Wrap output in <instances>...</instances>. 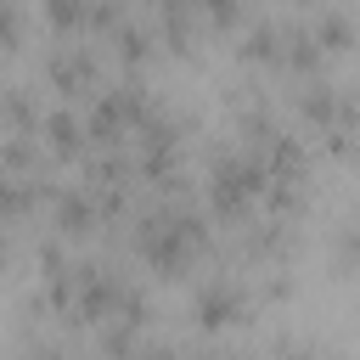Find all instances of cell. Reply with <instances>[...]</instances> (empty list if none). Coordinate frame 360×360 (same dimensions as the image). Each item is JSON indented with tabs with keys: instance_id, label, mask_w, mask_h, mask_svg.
<instances>
[{
	"instance_id": "obj_15",
	"label": "cell",
	"mask_w": 360,
	"mask_h": 360,
	"mask_svg": "<svg viewBox=\"0 0 360 360\" xmlns=\"http://www.w3.org/2000/svg\"><path fill=\"white\" fill-rule=\"evenodd\" d=\"M253 11V0H197V17H202V28H236L242 17Z\"/></svg>"
},
{
	"instance_id": "obj_4",
	"label": "cell",
	"mask_w": 360,
	"mask_h": 360,
	"mask_svg": "<svg viewBox=\"0 0 360 360\" xmlns=\"http://www.w3.org/2000/svg\"><path fill=\"white\" fill-rule=\"evenodd\" d=\"M118 287H124V264L112 259V253H73V287H68V326H79V332H90V326H101L107 321V309H112V298H118Z\"/></svg>"
},
{
	"instance_id": "obj_3",
	"label": "cell",
	"mask_w": 360,
	"mask_h": 360,
	"mask_svg": "<svg viewBox=\"0 0 360 360\" xmlns=\"http://www.w3.org/2000/svg\"><path fill=\"white\" fill-rule=\"evenodd\" d=\"M259 292H253V281L248 276H236V270H208V276H197L191 281V304H186V315H191V326L202 332V338H225V332H242V326H253L259 321Z\"/></svg>"
},
{
	"instance_id": "obj_5",
	"label": "cell",
	"mask_w": 360,
	"mask_h": 360,
	"mask_svg": "<svg viewBox=\"0 0 360 360\" xmlns=\"http://www.w3.org/2000/svg\"><path fill=\"white\" fill-rule=\"evenodd\" d=\"M39 73H45V84H51L56 96L79 101V96L101 79V56H96L90 34H56V39L45 45V56H39Z\"/></svg>"
},
{
	"instance_id": "obj_17",
	"label": "cell",
	"mask_w": 360,
	"mask_h": 360,
	"mask_svg": "<svg viewBox=\"0 0 360 360\" xmlns=\"http://www.w3.org/2000/svg\"><path fill=\"white\" fill-rule=\"evenodd\" d=\"M6 259H11V242H6V225H0V270H6Z\"/></svg>"
},
{
	"instance_id": "obj_14",
	"label": "cell",
	"mask_w": 360,
	"mask_h": 360,
	"mask_svg": "<svg viewBox=\"0 0 360 360\" xmlns=\"http://www.w3.org/2000/svg\"><path fill=\"white\" fill-rule=\"evenodd\" d=\"M84 6H90V0H39L51 34H84Z\"/></svg>"
},
{
	"instance_id": "obj_18",
	"label": "cell",
	"mask_w": 360,
	"mask_h": 360,
	"mask_svg": "<svg viewBox=\"0 0 360 360\" xmlns=\"http://www.w3.org/2000/svg\"><path fill=\"white\" fill-rule=\"evenodd\" d=\"M287 6H292V11H309V6H321V0H287Z\"/></svg>"
},
{
	"instance_id": "obj_2",
	"label": "cell",
	"mask_w": 360,
	"mask_h": 360,
	"mask_svg": "<svg viewBox=\"0 0 360 360\" xmlns=\"http://www.w3.org/2000/svg\"><path fill=\"white\" fill-rule=\"evenodd\" d=\"M259 191H264V169L253 163V152H242L236 141L208 146L197 197H202V208L219 219V231H225V225L236 231L242 219H253V214H259Z\"/></svg>"
},
{
	"instance_id": "obj_8",
	"label": "cell",
	"mask_w": 360,
	"mask_h": 360,
	"mask_svg": "<svg viewBox=\"0 0 360 360\" xmlns=\"http://www.w3.org/2000/svg\"><path fill=\"white\" fill-rule=\"evenodd\" d=\"M39 146L51 163H79L84 152V118H79V101L56 96L51 107H39Z\"/></svg>"
},
{
	"instance_id": "obj_11",
	"label": "cell",
	"mask_w": 360,
	"mask_h": 360,
	"mask_svg": "<svg viewBox=\"0 0 360 360\" xmlns=\"http://www.w3.org/2000/svg\"><path fill=\"white\" fill-rule=\"evenodd\" d=\"M304 22H309V34L321 39V51H326L332 62H343V56L354 51V17H349L343 0H321V6H309Z\"/></svg>"
},
{
	"instance_id": "obj_6",
	"label": "cell",
	"mask_w": 360,
	"mask_h": 360,
	"mask_svg": "<svg viewBox=\"0 0 360 360\" xmlns=\"http://www.w3.org/2000/svg\"><path fill=\"white\" fill-rule=\"evenodd\" d=\"M39 214H45V225H51L56 236H68V242H90V236L101 231V219H96V202H90V186H84V180H56V174H51Z\"/></svg>"
},
{
	"instance_id": "obj_13",
	"label": "cell",
	"mask_w": 360,
	"mask_h": 360,
	"mask_svg": "<svg viewBox=\"0 0 360 360\" xmlns=\"http://www.w3.org/2000/svg\"><path fill=\"white\" fill-rule=\"evenodd\" d=\"M28 45V6L22 0H0V56Z\"/></svg>"
},
{
	"instance_id": "obj_9",
	"label": "cell",
	"mask_w": 360,
	"mask_h": 360,
	"mask_svg": "<svg viewBox=\"0 0 360 360\" xmlns=\"http://www.w3.org/2000/svg\"><path fill=\"white\" fill-rule=\"evenodd\" d=\"M107 45H112V62L118 68H152V56H158V34H152V22H146V11H124L112 28H107Z\"/></svg>"
},
{
	"instance_id": "obj_10",
	"label": "cell",
	"mask_w": 360,
	"mask_h": 360,
	"mask_svg": "<svg viewBox=\"0 0 360 360\" xmlns=\"http://www.w3.org/2000/svg\"><path fill=\"white\" fill-rule=\"evenodd\" d=\"M45 186H51V169H39V174L0 169V225H22V219H34L39 202H45Z\"/></svg>"
},
{
	"instance_id": "obj_16",
	"label": "cell",
	"mask_w": 360,
	"mask_h": 360,
	"mask_svg": "<svg viewBox=\"0 0 360 360\" xmlns=\"http://www.w3.org/2000/svg\"><path fill=\"white\" fill-rule=\"evenodd\" d=\"M332 264H338V276H354V264H360V225H354V214H343V219H338Z\"/></svg>"
},
{
	"instance_id": "obj_12",
	"label": "cell",
	"mask_w": 360,
	"mask_h": 360,
	"mask_svg": "<svg viewBox=\"0 0 360 360\" xmlns=\"http://www.w3.org/2000/svg\"><path fill=\"white\" fill-rule=\"evenodd\" d=\"M39 90L22 79H0V129H39Z\"/></svg>"
},
{
	"instance_id": "obj_1",
	"label": "cell",
	"mask_w": 360,
	"mask_h": 360,
	"mask_svg": "<svg viewBox=\"0 0 360 360\" xmlns=\"http://www.w3.org/2000/svg\"><path fill=\"white\" fill-rule=\"evenodd\" d=\"M287 107H292V124L304 129V141H315L321 158H332V163L354 158L360 112H354V84L349 79H338L332 68L309 73V79H287Z\"/></svg>"
},
{
	"instance_id": "obj_7",
	"label": "cell",
	"mask_w": 360,
	"mask_h": 360,
	"mask_svg": "<svg viewBox=\"0 0 360 360\" xmlns=\"http://www.w3.org/2000/svg\"><path fill=\"white\" fill-rule=\"evenodd\" d=\"M281 39H287V17H281V11H259V17H248V22H242V34H236L231 56H236V68L276 73V62H281Z\"/></svg>"
}]
</instances>
